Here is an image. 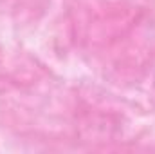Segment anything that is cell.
<instances>
[]
</instances>
